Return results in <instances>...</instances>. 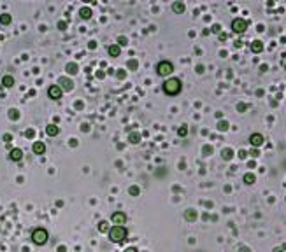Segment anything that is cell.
<instances>
[{"mask_svg": "<svg viewBox=\"0 0 286 252\" xmlns=\"http://www.w3.org/2000/svg\"><path fill=\"white\" fill-rule=\"evenodd\" d=\"M239 158L244 159V158H246V151H239Z\"/></svg>", "mask_w": 286, "mask_h": 252, "instance_id": "cell-38", "label": "cell"}, {"mask_svg": "<svg viewBox=\"0 0 286 252\" xmlns=\"http://www.w3.org/2000/svg\"><path fill=\"white\" fill-rule=\"evenodd\" d=\"M4 140L5 142H11V135H4Z\"/></svg>", "mask_w": 286, "mask_h": 252, "instance_id": "cell-40", "label": "cell"}, {"mask_svg": "<svg viewBox=\"0 0 286 252\" xmlns=\"http://www.w3.org/2000/svg\"><path fill=\"white\" fill-rule=\"evenodd\" d=\"M2 84H4L5 88H12V86H14V77H12V75H4V77H2Z\"/></svg>", "mask_w": 286, "mask_h": 252, "instance_id": "cell-15", "label": "cell"}, {"mask_svg": "<svg viewBox=\"0 0 286 252\" xmlns=\"http://www.w3.org/2000/svg\"><path fill=\"white\" fill-rule=\"evenodd\" d=\"M107 230H109L107 221H100V223H98V231H100V233H105Z\"/></svg>", "mask_w": 286, "mask_h": 252, "instance_id": "cell-23", "label": "cell"}, {"mask_svg": "<svg viewBox=\"0 0 286 252\" xmlns=\"http://www.w3.org/2000/svg\"><path fill=\"white\" fill-rule=\"evenodd\" d=\"M244 182H246V184H253V182H255V175H253V173H246V175H244Z\"/></svg>", "mask_w": 286, "mask_h": 252, "instance_id": "cell-25", "label": "cell"}, {"mask_svg": "<svg viewBox=\"0 0 286 252\" xmlns=\"http://www.w3.org/2000/svg\"><path fill=\"white\" fill-rule=\"evenodd\" d=\"M47 95H49V98H53V100H60V98H61V95H63V91H61V88H60V86H49Z\"/></svg>", "mask_w": 286, "mask_h": 252, "instance_id": "cell-7", "label": "cell"}, {"mask_svg": "<svg viewBox=\"0 0 286 252\" xmlns=\"http://www.w3.org/2000/svg\"><path fill=\"white\" fill-rule=\"evenodd\" d=\"M119 47L121 46H126V37H119V44H118Z\"/></svg>", "mask_w": 286, "mask_h": 252, "instance_id": "cell-30", "label": "cell"}, {"mask_svg": "<svg viewBox=\"0 0 286 252\" xmlns=\"http://www.w3.org/2000/svg\"><path fill=\"white\" fill-rule=\"evenodd\" d=\"M249 144H251L253 147H260V145L263 144V137H262L260 133H253V135L249 137Z\"/></svg>", "mask_w": 286, "mask_h": 252, "instance_id": "cell-9", "label": "cell"}, {"mask_svg": "<svg viewBox=\"0 0 286 252\" xmlns=\"http://www.w3.org/2000/svg\"><path fill=\"white\" fill-rule=\"evenodd\" d=\"M46 133H47L49 137H56V135L60 133V128H58L56 124H49V126L46 128Z\"/></svg>", "mask_w": 286, "mask_h": 252, "instance_id": "cell-14", "label": "cell"}, {"mask_svg": "<svg viewBox=\"0 0 286 252\" xmlns=\"http://www.w3.org/2000/svg\"><path fill=\"white\" fill-rule=\"evenodd\" d=\"M174 72V65L170 63V61H160L158 65H156V74L158 75H170Z\"/></svg>", "mask_w": 286, "mask_h": 252, "instance_id": "cell-4", "label": "cell"}, {"mask_svg": "<svg viewBox=\"0 0 286 252\" xmlns=\"http://www.w3.org/2000/svg\"><path fill=\"white\" fill-rule=\"evenodd\" d=\"M128 67H130V68H137V61H135V60H130Z\"/></svg>", "mask_w": 286, "mask_h": 252, "instance_id": "cell-33", "label": "cell"}, {"mask_svg": "<svg viewBox=\"0 0 286 252\" xmlns=\"http://www.w3.org/2000/svg\"><path fill=\"white\" fill-rule=\"evenodd\" d=\"M65 70H67L68 74H77V70H79V67H77L76 63H72V61H70V63H67V67H65Z\"/></svg>", "mask_w": 286, "mask_h": 252, "instance_id": "cell-18", "label": "cell"}, {"mask_svg": "<svg viewBox=\"0 0 286 252\" xmlns=\"http://www.w3.org/2000/svg\"><path fill=\"white\" fill-rule=\"evenodd\" d=\"M128 142L130 144H139L141 142V135L139 133H130L128 135Z\"/></svg>", "mask_w": 286, "mask_h": 252, "instance_id": "cell-20", "label": "cell"}, {"mask_svg": "<svg viewBox=\"0 0 286 252\" xmlns=\"http://www.w3.org/2000/svg\"><path fill=\"white\" fill-rule=\"evenodd\" d=\"M25 135H26L28 138H32V137L35 135V130H26V133H25Z\"/></svg>", "mask_w": 286, "mask_h": 252, "instance_id": "cell-31", "label": "cell"}, {"mask_svg": "<svg viewBox=\"0 0 286 252\" xmlns=\"http://www.w3.org/2000/svg\"><path fill=\"white\" fill-rule=\"evenodd\" d=\"M177 135H179V137H186V135H188V128H186V126H181V128L177 130Z\"/></svg>", "mask_w": 286, "mask_h": 252, "instance_id": "cell-27", "label": "cell"}, {"mask_svg": "<svg viewBox=\"0 0 286 252\" xmlns=\"http://www.w3.org/2000/svg\"><path fill=\"white\" fill-rule=\"evenodd\" d=\"M91 14H93V11H91L90 7H81V9H79V16H81L83 19H90Z\"/></svg>", "mask_w": 286, "mask_h": 252, "instance_id": "cell-12", "label": "cell"}, {"mask_svg": "<svg viewBox=\"0 0 286 252\" xmlns=\"http://www.w3.org/2000/svg\"><path fill=\"white\" fill-rule=\"evenodd\" d=\"M220 30H221V26H220V25H214V26H213V32H216V33H220Z\"/></svg>", "mask_w": 286, "mask_h": 252, "instance_id": "cell-34", "label": "cell"}, {"mask_svg": "<svg viewBox=\"0 0 286 252\" xmlns=\"http://www.w3.org/2000/svg\"><path fill=\"white\" fill-rule=\"evenodd\" d=\"M126 235H128V231H126L125 226H112V228L109 230V238H111V242H114V244L125 242V240H126Z\"/></svg>", "mask_w": 286, "mask_h": 252, "instance_id": "cell-1", "label": "cell"}, {"mask_svg": "<svg viewBox=\"0 0 286 252\" xmlns=\"http://www.w3.org/2000/svg\"><path fill=\"white\" fill-rule=\"evenodd\" d=\"M32 151H33L35 154H44V152H46V145H44V142H35V144L32 145Z\"/></svg>", "mask_w": 286, "mask_h": 252, "instance_id": "cell-10", "label": "cell"}, {"mask_svg": "<svg viewBox=\"0 0 286 252\" xmlns=\"http://www.w3.org/2000/svg\"><path fill=\"white\" fill-rule=\"evenodd\" d=\"M58 28H60V30H65V28H67V23H65V21H60V23H58Z\"/></svg>", "mask_w": 286, "mask_h": 252, "instance_id": "cell-32", "label": "cell"}, {"mask_svg": "<svg viewBox=\"0 0 286 252\" xmlns=\"http://www.w3.org/2000/svg\"><path fill=\"white\" fill-rule=\"evenodd\" d=\"M232 156H234V151L232 149H223V152H221V158L223 159L228 161V159H232Z\"/></svg>", "mask_w": 286, "mask_h": 252, "instance_id": "cell-21", "label": "cell"}, {"mask_svg": "<svg viewBox=\"0 0 286 252\" xmlns=\"http://www.w3.org/2000/svg\"><path fill=\"white\" fill-rule=\"evenodd\" d=\"M97 77H98V79H104V72H102V70H98V72H97Z\"/></svg>", "mask_w": 286, "mask_h": 252, "instance_id": "cell-37", "label": "cell"}, {"mask_svg": "<svg viewBox=\"0 0 286 252\" xmlns=\"http://www.w3.org/2000/svg\"><path fill=\"white\" fill-rule=\"evenodd\" d=\"M11 21H12L11 14H0V23L2 25H11Z\"/></svg>", "mask_w": 286, "mask_h": 252, "instance_id": "cell-22", "label": "cell"}, {"mask_svg": "<svg viewBox=\"0 0 286 252\" xmlns=\"http://www.w3.org/2000/svg\"><path fill=\"white\" fill-rule=\"evenodd\" d=\"M181 88H183V84H181V81H179L177 77H170V79H167V81L163 82V91H165L167 95H170V96L177 95V93L181 91Z\"/></svg>", "mask_w": 286, "mask_h": 252, "instance_id": "cell-2", "label": "cell"}, {"mask_svg": "<svg viewBox=\"0 0 286 252\" xmlns=\"http://www.w3.org/2000/svg\"><path fill=\"white\" fill-rule=\"evenodd\" d=\"M218 130H220V131H227V130H228V123H227V121H220V123H218Z\"/></svg>", "mask_w": 286, "mask_h": 252, "instance_id": "cell-24", "label": "cell"}, {"mask_svg": "<svg viewBox=\"0 0 286 252\" xmlns=\"http://www.w3.org/2000/svg\"><path fill=\"white\" fill-rule=\"evenodd\" d=\"M125 75H126V74H125L123 70H119V72H118V77H119V79H125Z\"/></svg>", "mask_w": 286, "mask_h": 252, "instance_id": "cell-36", "label": "cell"}, {"mask_svg": "<svg viewBox=\"0 0 286 252\" xmlns=\"http://www.w3.org/2000/svg\"><path fill=\"white\" fill-rule=\"evenodd\" d=\"M251 156H255V158H256V156H258V151H256V149H253V151H251Z\"/></svg>", "mask_w": 286, "mask_h": 252, "instance_id": "cell-41", "label": "cell"}, {"mask_svg": "<svg viewBox=\"0 0 286 252\" xmlns=\"http://www.w3.org/2000/svg\"><path fill=\"white\" fill-rule=\"evenodd\" d=\"M274 252H283L281 249H274Z\"/></svg>", "mask_w": 286, "mask_h": 252, "instance_id": "cell-43", "label": "cell"}, {"mask_svg": "<svg viewBox=\"0 0 286 252\" xmlns=\"http://www.w3.org/2000/svg\"><path fill=\"white\" fill-rule=\"evenodd\" d=\"M109 54L112 56V58H116V56H119V53H121V47L118 46V44H112V46H109Z\"/></svg>", "mask_w": 286, "mask_h": 252, "instance_id": "cell-13", "label": "cell"}, {"mask_svg": "<svg viewBox=\"0 0 286 252\" xmlns=\"http://www.w3.org/2000/svg\"><path fill=\"white\" fill-rule=\"evenodd\" d=\"M9 158H11L12 161H21V158H23V151H21V149H12V151L9 152Z\"/></svg>", "mask_w": 286, "mask_h": 252, "instance_id": "cell-11", "label": "cell"}, {"mask_svg": "<svg viewBox=\"0 0 286 252\" xmlns=\"http://www.w3.org/2000/svg\"><path fill=\"white\" fill-rule=\"evenodd\" d=\"M246 109H248V105H246V103H239V105H237V110H241V112H244Z\"/></svg>", "mask_w": 286, "mask_h": 252, "instance_id": "cell-29", "label": "cell"}, {"mask_svg": "<svg viewBox=\"0 0 286 252\" xmlns=\"http://www.w3.org/2000/svg\"><path fill=\"white\" fill-rule=\"evenodd\" d=\"M239 252H249V249H246V247H241V249H239Z\"/></svg>", "mask_w": 286, "mask_h": 252, "instance_id": "cell-42", "label": "cell"}, {"mask_svg": "<svg viewBox=\"0 0 286 252\" xmlns=\"http://www.w3.org/2000/svg\"><path fill=\"white\" fill-rule=\"evenodd\" d=\"M184 219H186V221H195V219H197V212L191 210V208L186 210V212H184Z\"/></svg>", "mask_w": 286, "mask_h": 252, "instance_id": "cell-19", "label": "cell"}, {"mask_svg": "<svg viewBox=\"0 0 286 252\" xmlns=\"http://www.w3.org/2000/svg\"><path fill=\"white\" fill-rule=\"evenodd\" d=\"M232 30H234L235 33H244V32L248 30V21L242 19V18H235V19L232 21Z\"/></svg>", "mask_w": 286, "mask_h": 252, "instance_id": "cell-5", "label": "cell"}, {"mask_svg": "<svg viewBox=\"0 0 286 252\" xmlns=\"http://www.w3.org/2000/svg\"><path fill=\"white\" fill-rule=\"evenodd\" d=\"M251 51H253V53H262V51H263V44H262L260 40H253V44H251Z\"/></svg>", "mask_w": 286, "mask_h": 252, "instance_id": "cell-17", "label": "cell"}, {"mask_svg": "<svg viewBox=\"0 0 286 252\" xmlns=\"http://www.w3.org/2000/svg\"><path fill=\"white\" fill-rule=\"evenodd\" d=\"M172 11H174L176 14L184 12V4H183V2H174V4H172Z\"/></svg>", "mask_w": 286, "mask_h": 252, "instance_id": "cell-16", "label": "cell"}, {"mask_svg": "<svg viewBox=\"0 0 286 252\" xmlns=\"http://www.w3.org/2000/svg\"><path fill=\"white\" fill-rule=\"evenodd\" d=\"M111 219H112V223H114L116 226H125V223H126V214H125V212H114Z\"/></svg>", "mask_w": 286, "mask_h": 252, "instance_id": "cell-6", "label": "cell"}, {"mask_svg": "<svg viewBox=\"0 0 286 252\" xmlns=\"http://www.w3.org/2000/svg\"><path fill=\"white\" fill-rule=\"evenodd\" d=\"M49 240V233L44 230V228H35L32 231V242L35 245H44L46 242Z\"/></svg>", "mask_w": 286, "mask_h": 252, "instance_id": "cell-3", "label": "cell"}, {"mask_svg": "<svg viewBox=\"0 0 286 252\" xmlns=\"http://www.w3.org/2000/svg\"><path fill=\"white\" fill-rule=\"evenodd\" d=\"M125 252H139V251H137L135 247H128V249H126V251H125Z\"/></svg>", "mask_w": 286, "mask_h": 252, "instance_id": "cell-39", "label": "cell"}, {"mask_svg": "<svg viewBox=\"0 0 286 252\" xmlns=\"http://www.w3.org/2000/svg\"><path fill=\"white\" fill-rule=\"evenodd\" d=\"M9 117H11V119H18V117H19V112H18L16 109H11V110H9Z\"/></svg>", "mask_w": 286, "mask_h": 252, "instance_id": "cell-26", "label": "cell"}, {"mask_svg": "<svg viewBox=\"0 0 286 252\" xmlns=\"http://www.w3.org/2000/svg\"><path fill=\"white\" fill-rule=\"evenodd\" d=\"M128 193H130L132 196H137V194H139V187H137V186H132V187L128 189Z\"/></svg>", "mask_w": 286, "mask_h": 252, "instance_id": "cell-28", "label": "cell"}, {"mask_svg": "<svg viewBox=\"0 0 286 252\" xmlns=\"http://www.w3.org/2000/svg\"><path fill=\"white\" fill-rule=\"evenodd\" d=\"M211 152H213V149H211L209 145H207V147H204V154H211Z\"/></svg>", "mask_w": 286, "mask_h": 252, "instance_id": "cell-35", "label": "cell"}, {"mask_svg": "<svg viewBox=\"0 0 286 252\" xmlns=\"http://www.w3.org/2000/svg\"><path fill=\"white\" fill-rule=\"evenodd\" d=\"M58 86L61 88V91L65 89V91H70L72 88H74V82L68 79V77H60V82H58Z\"/></svg>", "mask_w": 286, "mask_h": 252, "instance_id": "cell-8", "label": "cell"}]
</instances>
